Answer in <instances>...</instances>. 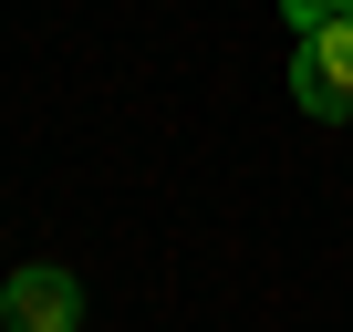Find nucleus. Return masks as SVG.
<instances>
[{
	"mask_svg": "<svg viewBox=\"0 0 353 332\" xmlns=\"http://www.w3.org/2000/svg\"><path fill=\"white\" fill-rule=\"evenodd\" d=\"M291 104L322 125H353V21H322L291 42Z\"/></svg>",
	"mask_w": 353,
	"mask_h": 332,
	"instance_id": "f257e3e1",
	"label": "nucleus"
},
{
	"mask_svg": "<svg viewBox=\"0 0 353 332\" xmlns=\"http://www.w3.org/2000/svg\"><path fill=\"white\" fill-rule=\"evenodd\" d=\"M0 332H83V280L52 270V260L11 270L0 280Z\"/></svg>",
	"mask_w": 353,
	"mask_h": 332,
	"instance_id": "f03ea898",
	"label": "nucleus"
},
{
	"mask_svg": "<svg viewBox=\"0 0 353 332\" xmlns=\"http://www.w3.org/2000/svg\"><path fill=\"white\" fill-rule=\"evenodd\" d=\"M281 21H291V42H301V32H322V21H343V11H332V0H281Z\"/></svg>",
	"mask_w": 353,
	"mask_h": 332,
	"instance_id": "7ed1b4c3",
	"label": "nucleus"
},
{
	"mask_svg": "<svg viewBox=\"0 0 353 332\" xmlns=\"http://www.w3.org/2000/svg\"><path fill=\"white\" fill-rule=\"evenodd\" d=\"M332 11H343V21H353V0H332Z\"/></svg>",
	"mask_w": 353,
	"mask_h": 332,
	"instance_id": "20e7f679",
	"label": "nucleus"
}]
</instances>
